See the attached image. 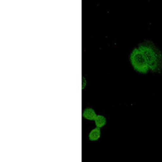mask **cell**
<instances>
[{
  "label": "cell",
  "mask_w": 162,
  "mask_h": 162,
  "mask_svg": "<svg viewBox=\"0 0 162 162\" xmlns=\"http://www.w3.org/2000/svg\"><path fill=\"white\" fill-rule=\"evenodd\" d=\"M83 117L89 120H94L97 117L95 114L94 110L91 108H88L85 109L83 112Z\"/></svg>",
  "instance_id": "6da1fadb"
},
{
  "label": "cell",
  "mask_w": 162,
  "mask_h": 162,
  "mask_svg": "<svg viewBox=\"0 0 162 162\" xmlns=\"http://www.w3.org/2000/svg\"><path fill=\"white\" fill-rule=\"evenodd\" d=\"M101 135V132H100V128L99 127H95L94 129L93 130L91 131V133L89 134V138L91 141H96L98 140Z\"/></svg>",
  "instance_id": "7a4b0ae2"
},
{
  "label": "cell",
  "mask_w": 162,
  "mask_h": 162,
  "mask_svg": "<svg viewBox=\"0 0 162 162\" xmlns=\"http://www.w3.org/2000/svg\"><path fill=\"white\" fill-rule=\"evenodd\" d=\"M106 122V120L105 117L100 115L97 116L95 120L96 127H99V128L103 127L105 125Z\"/></svg>",
  "instance_id": "3957f363"
}]
</instances>
